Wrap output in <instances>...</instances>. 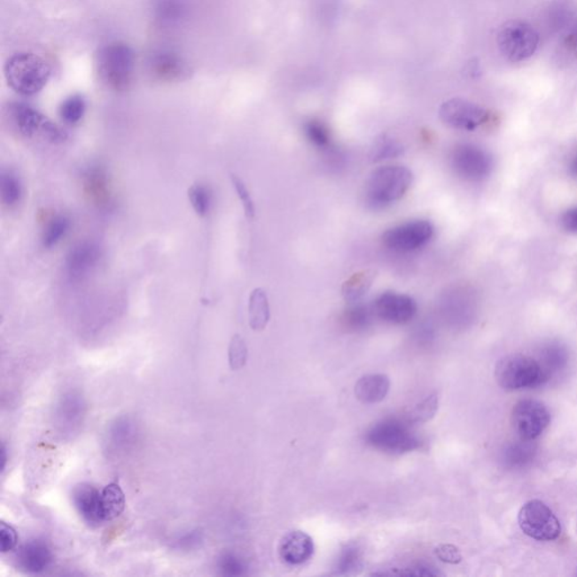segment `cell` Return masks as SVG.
<instances>
[{"label":"cell","instance_id":"17","mask_svg":"<svg viewBox=\"0 0 577 577\" xmlns=\"http://www.w3.org/2000/svg\"><path fill=\"white\" fill-rule=\"evenodd\" d=\"M149 68L157 80L163 82L180 81L188 73V66L180 53L169 49L153 53L149 59Z\"/></svg>","mask_w":577,"mask_h":577},{"label":"cell","instance_id":"37","mask_svg":"<svg viewBox=\"0 0 577 577\" xmlns=\"http://www.w3.org/2000/svg\"><path fill=\"white\" fill-rule=\"evenodd\" d=\"M230 178L232 185H234L236 192H238L239 200L242 202L245 214H246V217L248 219L254 218L255 205L254 201H253L251 194L248 192L246 185H245V183L240 180L238 176L234 175V174H231Z\"/></svg>","mask_w":577,"mask_h":577},{"label":"cell","instance_id":"15","mask_svg":"<svg viewBox=\"0 0 577 577\" xmlns=\"http://www.w3.org/2000/svg\"><path fill=\"white\" fill-rule=\"evenodd\" d=\"M16 560L20 570L40 574L51 566L53 553L47 542L41 539H32L19 548Z\"/></svg>","mask_w":577,"mask_h":577},{"label":"cell","instance_id":"25","mask_svg":"<svg viewBox=\"0 0 577 577\" xmlns=\"http://www.w3.org/2000/svg\"><path fill=\"white\" fill-rule=\"evenodd\" d=\"M404 146L400 141L387 135H381L373 143L369 157L373 163H377V161L397 159L404 153Z\"/></svg>","mask_w":577,"mask_h":577},{"label":"cell","instance_id":"34","mask_svg":"<svg viewBox=\"0 0 577 577\" xmlns=\"http://www.w3.org/2000/svg\"><path fill=\"white\" fill-rule=\"evenodd\" d=\"M248 350L246 342L242 336L236 334L232 336L230 348H228V359L231 370L238 371L246 365Z\"/></svg>","mask_w":577,"mask_h":577},{"label":"cell","instance_id":"13","mask_svg":"<svg viewBox=\"0 0 577 577\" xmlns=\"http://www.w3.org/2000/svg\"><path fill=\"white\" fill-rule=\"evenodd\" d=\"M372 309L381 321L402 325L415 317L417 313V304L408 294L387 292L377 297Z\"/></svg>","mask_w":577,"mask_h":577},{"label":"cell","instance_id":"33","mask_svg":"<svg viewBox=\"0 0 577 577\" xmlns=\"http://www.w3.org/2000/svg\"><path fill=\"white\" fill-rule=\"evenodd\" d=\"M189 200L199 217H207L213 206V194L203 184H193L188 191Z\"/></svg>","mask_w":577,"mask_h":577},{"label":"cell","instance_id":"35","mask_svg":"<svg viewBox=\"0 0 577 577\" xmlns=\"http://www.w3.org/2000/svg\"><path fill=\"white\" fill-rule=\"evenodd\" d=\"M305 134L311 144L319 148L331 146V135L325 124L317 120H311L305 124Z\"/></svg>","mask_w":577,"mask_h":577},{"label":"cell","instance_id":"21","mask_svg":"<svg viewBox=\"0 0 577 577\" xmlns=\"http://www.w3.org/2000/svg\"><path fill=\"white\" fill-rule=\"evenodd\" d=\"M375 269H363L353 274L342 285V296L348 304H356L370 290L376 279Z\"/></svg>","mask_w":577,"mask_h":577},{"label":"cell","instance_id":"11","mask_svg":"<svg viewBox=\"0 0 577 577\" xmlns=\"http://www.w3.org/2000/svg\"><path fill=\"white\" fill-rule=\"evenodd\" d=\"M433 234L434 227L430 222L413 220L386 231L383 243L395 252H412L429 243Z\"/></svg>","mask_w":577,"mask_h":577},{"label":"cell","instance_id":"23","mask_svg":"<svg viewBox=\"0 0 577 577\" xmlns=\"http://www.w3.org/2000/svg\"><path fill=\"white\" fill-rule=\"evenodd\" d=\"M126 495L118 481H112L101 491V505L104 520L112 521L119 518L126 509Z\"/></svg>","mask_w":577,"mask_h":577},{"label":"cell","instance_id":"30","mask_svg":"<svg viewBox=\"0 0 577 577\" xmlns=\"http://www.w3.org/2000/svg\"><path fill=\"white\" fill-rule=\"evenodd\" d=\"M363 565V553L359 547L348 545L340 553L335 568L339 574L350 575L356 574Z\"/></svg>","mask_w":577,"mask_h":577},{"label":"cell","instance_id":"8","mask_svg":"<svg viewBox=\"0 0 577 577\" xmlns=\"http://www.w3.org/2000/svg\"><path fill=\"white\" fill-rule=\"evenodd\" d=\"M367 441L376 449L389 454H404L417 449L419 440L409 427L397 421H385L372 427Z\"/></svg>","mask_w":577,"mask_h":577},{"label":"cell","instance_id":"40","mask_svg":"<svg viewBox=\"0 0 577 577\" xmlns=\"http://www.w3.org/2000/svg\"><path fill=\"white\" fill-rule=\"evenodd\" d=\"M435 555L440 560L447 564H459L463 560L462 553L454 545H440L435 548Z\"/></svg>","mask_w":577,"mask_h":577},{"label":"cell","instance_id":"6","mask_svg":"<svg viewBox=\"0 0 577 577\" xmlns=\"http://www.w3.org/2000/svg\"><path fill=\"white\" fill-rule=\"evenodd\" d=\"M497 44L506 59L520 62L533 57L538 48L539 35L523 20H510L498 32Z\"/></svg>","mask_w":577,"mask_h":577},{"label":"cell","instance_id":"26","mask_svg":"<svg viewBox=\"0 0 577 577\" xmlns=\"http://www.w3.org/2000/svg\"><path fill=\"white\" fill-rule=\"evenodd\" d=\"M58 415H59L62 425L65 423L66 426L72 427L80 423L82 415H84V402L81 396L69 393L62 397Z\"/></svg>","mask_w":577,"mask_h":577},{"label":"cell","instance_id":"18","mask_svg":"<svg viewBox=\"0 0 577 577\" xmlns=\"http://www.w3.org/2000/svg\"><path fill=\"white\" fill-rule=\"evenodd\" d=\"M315 550L313 538L304 531H292L286 534L279 545L280 558L290 565H301L313 558Z\"/></svg>","mask_w":577,"mask_h":577},{"label":"cell","instance_id":"20","mask_svg":"<svg viewBox=\"0 0 577 577\" xmlns=\"http://www.w3.org/2000/svg\"><path fill=\"white\" fill-rule=\"evenodd\" d=\"M85 192L95 205L107 206L110 202V184L106 173L99 166H93L85 173Z\"/></svg>","mask_w":577,"mask_h":577},{"label":"cell","instance_id":"41","mask_svg":"<svg viewBox=\"0 0 577 577\" xmlns=\"http://www.w3.org/2000/svg\"><path fill=\"white\" fill-rule=\"evenodd\" d=\"M560 225L564 230L577 235V206L570 207L562 214Z\"/></svg>","mask_w":577,"mask_h":577},{"label":"cell","instance_id":"4","mask_svg":"<svg viewBox=\"0 0 577 577\" xmlns=\"http://www.w3.org/2000/svg\"><path fill=\"white\" fill-rule=\"evenodd\" d=\"M495 378L497 384L505 390L535 388L547 380L542 365L523 355H510L498 361Z\"/></svg>","mask_w":577,"mask_h":577},{"label":"cell","instance_id":"5","mask_svg":"<svg viewBox=\"0 0 577 577\" xmlns=\"http://www.w3.org/2000/svg\"><path fill=\"white\" fill-rule=\"evenodd\" d=\"M8 113L19 134L27 138L47 140L52 144H61L67 139L64 129L27 104L12 103L8 107Z\"/></svg>","mask_w":577,"mask_h":577},{"label":"cell","instance_id":"12","mask_svg":"<svg viewBox=\"0 0 577 577\" xmlns=\"http://www.w3.org/2000/svg\"><path fill=\"white\" fill-rule=\"evenodd\" d=\"M439 115L448 126L466 131L475 130L489 119L488 111L484 107L462 98H452L444 102L440 107Z\"/></svg>","mask_w":577,"mask_h":577},{"label":"cell","instance_id":"38","mask_svg":"<svg viewBox=\"0 0 577 577\" xmlns=\"http://www.w3.org/2000/svg\"><path fill=\"white\" fill-rule=\"evenodd\" d=\"M19 545V535L11 525L0 523V550L3 554L10 553Z\"/></svg>","mask_w":577,"mask_h":577},{"label":"cell","instance_id":"24","mask_svg":"<svg viewBox=\"0 0 577 577\" xmlns=\"http://www.w3.org/2000/svg\"><path fill=\"white\" fill-rule=\"evenodd\" d=\"M152 12L163 24H176L186 18L189 5L186 0H152Z\"/></svg>","mask_w":577,"mask_h":577},{"label":"cell","instance_id":"16","mask_svg":"<svg viewBox=\"0 0 577 577\" xmlns=\"http://www.w3.org/2000/svg\"><path fill=\"white\" fill-rule=\"evenodd\" d=\"M73 502L87 525L98 526L105 522L102 512L101 492L97 487L86 483L77 485L73 491Z\"/></svg>","mask_w":577,"mask_h":577},{"label":"cell","instance_id":"43","mask_svg":"<svg viewBox=\"0 0 577 577\" xmlns=\"http://www.w3.org/2000/svg\"><path fill=\"white\" fill-rule=\"evenodd\" d=\"M567 168L570 175L577 180V151L573 153L571 159L568 160Z\"/></svg>","mask_w":577,"mask_h":577},{"label":"cell","instance_id":"3","mask_svg":"<svg viewBox=\"0 0 577 577\" xmlns=\"http://www.w3.org/2000/svg\"><path fill=\"white\" fill-rule=\"evenodd\" d=\"M95 62L103 84L115 91L129 89L134 77L135 53L128 44L114 43L105 45L99 50Z\"/></svg>","mask_w":577,"mask_h":577},{"label":"cell","instance_id":"9","mask_svg":"<svg viewBox=\"0 0 577 577\" xmlns=\"http://www.w3.org/2000/svg\"><path fill=\"white\" fill-rule=\"evenodd\" d=\"M550 421V409L542 402L522 400L514 406L512 425L519 437L526 441H533L541 437Z\"/></svg>","mask_w":577,"mask_h":577},{"label":"cell","instance_id":"1","mask_svg":"<svg viewBox=\"0 0 577 577\" xmlns=\"http://www.w3.org/2000/svg\"><path fill=\"white\" fill-rule=\"evenodd\" d=\"M412 170L402 165H388L373 170L365 184V202L372 209H384L401 200L413 183Z\"/></svg>","mask_w":577,"mask_h":577},{"label":"cell","instance_id":"31","mask_svg":"<svg viewBox=\"0 0 577 577\" xmlns=\"http://www.w3.org/2000/svg\"><path fill=\"white\" fill-rule=\"evenodd\" d=\"M439 409L438 394H432L425 400L418 402L408 415V422L412 425H422L430 422L435 417Z\"/></svg>","mask_w":577,"mask_h":577},{"label":"cell","instance_id":"2","mask_svg":"<svg viewBox=\"0 0 577 577\" xmlns=\"http://www.w3.org/2000/svg\"><path fill=\"white\" fill-rule=\"evenodd\" d=\"M4 74L12 90L31 97L44 89L52 70L44 58L35 53L19 52L7 60Z\"/></svg>","mask_w":577,"mask_h":577},{"label":"cell","instance_id":"19","mask_svg":"<svg viewBox=\"0 0 577 577\" xmlns=\"http://www.w3.org/2000/svg\"><path fill=\"white\" fill-rule=\"evenodd\" d=\"M390 389V379L383 373L361 377L355 386V397L363 404L372 405L383 402Z\"/></svg>","mask_w":577,"mask_h":577},{"label":"cell","instance_id":"32","mask_svg":"<svg viewBox=\"0 0 577 577\" xmlns=\"http://www.w3.org/2000/svg\"><path fill=\"white\" fill-rule=\"evenodd\" d=\"M86 111V101L82 95H72L61 103L59 115L62 121L76 124L81 121Z\"/></svg>","mask_w":577,"mask_h":577},{"label":"cell","instance_id":"10","mask_svg":"<svg viewBox=\"0 0 577 577\" xmlns=\"http://www.w3.org/2000/svg\"><path fill=\"white\" fill-rule=\"evenodd\" d=\"M451 165L460 177L471 182L485 180L492 173L494 161L489 152L476 144H459L452 152Z\"/></svg>","mask_w":577,"mask_h":577},{"label":"cell","instance_id":"39","mask_svg":"<svg viewBox=\"0 0 577 577\" xmlns=\"http://www.w3.org/2000/svg\"><path fill=\"white\" fill-rule=\"evenodd\" d=\"M203 542V534L200 531L194 530L191 533L183 535L180 539H177L175 545L174 547L178 550L182 551H190L197 550V548L201 546Z\"/></svg>","mask_w":577,"mask_h":577},{"label":"cell","instance_id":"7","mask_svg":"<svg viewBox=\"0 0 577 577\" xmlns=\"http://www.w3.org/2000/svg\"><path fill=\"white\" fill-rule=\"evenodd\" d=\"M523 534L539 542L556 541L562 534V526L550 506L539 500H531L522 506L518 516Z\"/></svg>","mask_w":577,"mask_h":577},{"label":"cell","instance_id":"29","mask_svg":"<svg viewBox=\"0 0 577 577\" xmlns=\"http://www.w3.org/2000/svg\"><path fill=\"white\" fill-rule=\"evenodd\" d=\"M0 194L2 201L6 207L18 205L22 198L23 189L18 175L12 172H3L0 178Z\"/></svg>","mask_w":577,"mask_h":577},{"label":"cell","instance_id":"44","mask_svg":"<svg viewBox=\"0 0 577 577\" xmlns=\"http://www.w3.org/2000/svg\"><path fill=\"white\" fill-rule=\"evenodd\" d=\"M6 464H7V450L5 444H3L2 448V471H5L6 468Z\"/></svg>","mask_w":577,"mask_h":577},{"label":"cell","instance_id":"28","mask_svg":"<svg viewBox=\"0 0 577 577\" xmlns=\"http://www.w3.org/2000/svg\"><path fill=\"white\" fill-rule=\"evenodd\" d=\"M72 222L67 215H57L49 220L43 235V244L45 248L56 246L67 234Z\"/></svg>","mask_w":577,"mask_h":577},{"label":"cell","instance_id":"22","mask_svg":"<svg viewBox=\"0 0 577 577\" xmlns=\"http://www.w3.org/2000/svg\"><path fill=\"white\" fill-rule=\"evenodd\" d=\"M271 313H269V298L263 289L253 290L248 301V321L251 329L261 331L268 326Z\"/></svg>","mask_w":577,"mask_h":577},{"label":"cell","instance_id":"27","mask_svg":"<svg viewBox=\"0 0 577 577\" xmlns=\"http://www.w3.org/2000/svg\"><path fill=\"white\" fill-rule=\"evenodd\" d=\"M136 426L130 418L121 417L116 419L110 429L111 443L114 448H128L136 439Z\"/></svg>","mask_w":577,"mask_h":577},{"label":"cell","instance_id":"36","mask_svg":"<svg viewBox=\"0 0 577 577\" xmlns=\"http://www.w3.org/2000/svg\"><path fill=\"white\" fill-rule=\"evenodd\" d=\"M218 567L220 573L222 575L226 576H240L245 574V567L242 559L238 558V556L226 553L220 556L218 560Z\"/></svg>","mask_w":577,"mask_h":577},{"label":"cell","instance_id":"42","mask_svg":"<svg viewBox=\"0 0 577 577\" xmlns=\"http://www.w3.org/2000/svg\"><path fill=\"white\" fill-rule=\"evenodd\" d=\"M347 319L353 326H363L369 321L368 310L360 306L353 307L348 310Z\"/></svg>","mask_w":577,"mask_h":577},{"label":"cell","instance_id":"14","mask_svg":"<svg viewBox=\"0 0 577 577\" xmlns=\"http://www.w3.org/2000/svg\"><path fill=\"white\" fill-rule=\"evenodd\" d=\"M99 260H101V249L97 244L90 242L78 244L69 252L66 260V271L70 279L82 280L97 268Z\"/></svg>","mask_w":577,"mask_h":577}]
</instances>
